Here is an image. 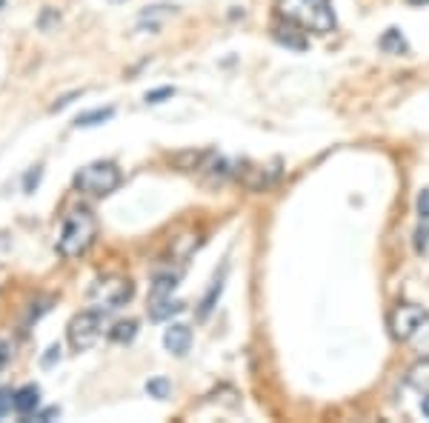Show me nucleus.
<instances>
[{
    "label": "nucleus",
    "instance_id": "obj_1",
    "mask_svg": "<svg viewBox=\"0 0 429 423\" xmlns=\"http://www.w3.org/2000/svg\"><path fill=\"white\" fill-rule=\"evenodd\" d=\"M275 9L280 15V21L292 23L304 32L329 35L335 29L332 0H278Z\"/></svg>",
    "mask_w": 429,
    "mask_h": 423
},
{
    "label": "nucleus",
    "instance_id": "obj_2",
    "mask_svg": "<svg viewBox=\"0 0 429 423\" xmlns=\"http://www.w3.org/2000/svg\"><path fill=\"white\" fill-rule=\"evenodd\" d=\"M98 235V221L89 209H72L69 215L63 218L60 235H57V255L72 260V257H81Z\"/></svg>",
    "mask_w": 429,
    "mask_h": 423
},
{
    "label": "nucleus",
    "instance_id": "obj_3",
    "mask_svg": "<svg viewBox=\"0 0 429 423\" xmlns=\"http://www.w3.org/2000/svg\"><path fill=\"white\" fill-rule=\"evenodd\" d=\"M392 332L401 343L429 349V312L415 303H401L392 312Z\"/></svg>",
    "mask_w": 429,
    "mask_h": 423
},
{
    "label": "nucleus",
    "instance_id": "obj_4",
    "mask_svg": "<svg viewBox=\"0 0 429 423\" xmlns=\"http://www.w3.org/2000/svg\"><path fill=\"white\" fill-rule=\"evenodd\" d=\"M120 169L109 161H98V163H89L84 166L78 175H75V189L89 195V197H103V195H112L118 186H120Z\"/></svg>",
    "mask_w": 429,
    "mask_h": 423
},
{
    "label": "nucleus",
    "instance_id": "obj_5",
    "mask_svg": "<svg viewBox=\"0 0 429 423\" xmlns=\"http://www.w3.org/2000/svg\"><path fill=\"white\" fill-rule=\"evenodd\" d=\"M103 315L106 312H101V309H86V312H81V315H75L69 320V343H72V349L86 352V349H92L101 340Z\"/></svg>",
    "mask_w": 429,
    "mask_h": 423
},
{
    "label": "nucleus",
    "instance_id": "obj_6",
    "mask_svg": "<svg viewBox=\"0 0 429 423\" xmlns=\"http://www.w3.org/2000/svg\"><path fill=\"white\" fill-rule=\"evenodd\" d=\"M132 295H135V286L126 277H106L92 286V301H95V309H101V312H115V309L126 306Z\"/></svg>",
    "mask_w": 429,
    "mask_h": 423
},
{
    "label": "nucleus",
    "instance_id": "obj_7",
    "mask_svg": "<svg viewBox=\"0 0 429 423\" xmlns=\"http://www.w3.org/2000/svg\"><path fill=\"white\" fill-rule=\"evenodd\" d=\"M164 346L172 352V355H186L189 346H192V329L186 323H172L166 332H164Z\"/></svg>",
    "mask_w": 429,
    "mask_h": 423
},
{
    "label": "nucleus",
    "instance_id": "obj_8",
    "mask_svg": "<svg viewBox=\"0 0 429 423\" xmlns=\"http://www.w3.org/2000/svg\"><path fill=\"white\" fill-rule=\"evenodd\" d=\"M38 406H40V386L38 383H26L23 389L15 392V412L18 415L29 417V415H35Z\"/></svg>",
    "mask_w": 429,
    "mask_h": 423
},
{
    "label": "nucleus",
    "instance_id": "obj_9",
    "mask_svg": "<svg viewBox=\"0 0 429 423\" xmlns=\"http://www.w3.org/2000/svg\"><path fill=\"white\" fill-rule=\"evenodd\" d=\"M227 272H229V266L224 263L221 266V272L214 274V280H212V286H209V292L203 295V301H200V318H209V312L214 309V303H218V298H221V292H224V280H227Z\"/></svg>",
    "mask_w": 429,
    "mask_h": 423
},
{
    "label": "nucleus",
    "instance_id": "obj_10",
    "mask_svg": "<svg viewBox=\"0 0 429 423\" xmlns=\"http://www.w3.org/2000/svg\"><path fill=\"white\" fill-rule=\"evenodd\" d=\"M178 286V274H158L155 284L149 289V303H164V301H172V292Z\"/></svg>",
    "mask_w": 429,
    "mask_h": 423
},
{
    "label": "nucleus",
    "instance_id": "obj_11",
    "mask_svg": "<svg viewBox=\"0 0 429 423\" xmlns=\"http://www.w3.org/2000/svg\"><path fill=\"white\" fill-rule=\"evenodd\" d=\"M406 383L412 389H418L421 395H429V358H423L421 364H415L409 372H406Z\"/></svg>",
    "mask_w": 429,
    "mask_h": 423
},
{
    "label": "nucleus",
    "instance_id": "obj_12",
    "mask_svg": "<svg viewBox=\"0 0 429 423\" xmlns=\"http://www.w3.org/2000/svg\"><path fill=\"white\" fill-rule=\"evenodd\" d=\"M112 115H115V109H112V106H106V109H92V112H84V115H78V120H75V126H78V129H89V126H101V123H106V120H112Z\"/></svg>",
    "mask_w": 429,
    "mask_h": 423
},
{
    "label": "nucleus",
    "instance_id": "obj_13",
    "mask_svg": "<svg viewBox=\"0 0 429 423\" xmlns=\"http://www.w3.org/2000/svg\"><path fill=\"white\" fill-rule=\"evenodd\" d=\"M381 49H384V52H392V54H404L409 46H406V40H404V35H401L398 29H387L384 37H381Z\"/></svg>",
    "mask_w": 429,
    "mask_h": 423
},
{
    "label": "nucleus",
    "instance_id": "obj_14",
    "mask_svg": "<svg viewBox=\"0 0 429 423\" xmlns=\"http://www.w3.org/2000/svg\"><path fill=\"white\" fill-rule=\"evenodd\" d=\"M183 306L181 303H172V301H164V303H149V318L152 320H166L169 315L181 312Z\"/></svg>",
    "mask_w": 429,
    "mask_h": 423
},
{
    "label": "nucleus",
    "instance_id": "obj_15",
    "mask_svg": "<svg viewBox=\"0 0 429 423\" xmlns=\"http://www.w3.org/2000/svg\"><path fill=\"white\" fill-rule=\"evenodd\" d=\"M135 335H137V323H135V320L118 323V326L112 329V340H118V343H129Z\"/></svg>",
    "mask_w": 429,
    "mask_h": 423
},
{
    "label": "nucleus",
    "instance_id": "obj_16",
    "mask_svg": "<svg viewBox=\"0 0 429 423\" xmlns=\"http://www.w3.org/2000/svg\"><path fill=\"white\" fill-rule=\"evenodd\" d=\"M12 355H15V340L9 335H0V375H4V369L9 366Z\"/></svg>",
    "mask_w": 429,
    "mask_h": 423
},
{
    "label": "nucleus",
    "instance_id": "obj_17",
    "mask_svg": "<svg viewBox=\"0 0 429 423\" xmlns=\"http://www.w3.org/2000/svg\"><path fill=\"white\" fill-rule=\"evenodd\" d=\"M147 392H149L152 398L164 400V398H169V392H172V383H169L166 378H152V381L147 383Z\"/></svg>",
    "mask_w": 429,
    "mask_h": 423
},
{
    "label": "nucleus",
    "instance_id": "obj_18",
    "mask_svg": "<svg viewBox=\"0 0 429 423\" xmlns=\"http://www.w3.org/2000/svg\"><path fill=\"white\" fill-rule=\"evenodd\" d=\"M415 249H418V255H423V252L429 249V224H426V221H421V224H418V232H415Z\"/></svg>",
    "mask_w": 429,
    "mask_h": 423
},
{
    "label": "nucleus",
    "instance_id": "obj_19",
    "mask_svg": "<svg viewBox=\"0 0 429 423\" xmlns=\"http://www.w3.org/2000/svg\"><path fill=\"white\" fill-rule=\"evenodd\" d=\"M40 178H43V169H40V166H35V169H29V172H26V178H23V192H26V195H32V192L38 189V183H40Z\"/></svg>",
    "mask_w": 429,
    "mask_h": 423
},
{
    "label": "nucleus",
    "instance_id": "obj_20",
    "mask_svg": "<svg viewBox=\"0 0 429 423\" xmlns=\"http://www.w3.org/2000/svg\"><path fill=\"white\" fill-rule=\"evenodd\" d=\"M15 409V392L12 389H0V417H6Z\"/></svg>",
    "mask_w": 429,
    "mask_h": 423
},
{
    "label": "nucleus",
    "instance_id": "obj_21",
    "mask_svg": "<svg viewBox=\"0 0 429 423\" xmlns=\"http://www.w3.org/2000/svg\"><path fill=\"white\" fill-rule=\"evenodd\" d=\"M57 361H60V343H52V346L46 349V355H43L40 366H43V369H52Z\"/></svg>",
    "mask_w": 429,
    "mask_h": 423
},
{
    "label": "nucleus",
    "instance_id": "obj_22",
    "mask_svg": "<svg viewBox=\"0 0 429 423\" xmlns=\"http://www.w3.org/2000/svg\"><path fill=\"white\" fill-rule=\"evenodd\" d=\"M175 89L172 86H164V89H155V92H147V103H164L166 98H172Z\"/></svg>",
    "mask_w": 429,
    "mask_h": 423
},
{
    "label": "nucleus",
    "instance_id": "obj_23",
    "mask_svg": "<svg viewBox=\"0 0 429 423\" xmlns=\"http://www.w3.org/2000/svg\"><path fill=\"white\" fill-rule=\"evenodd\" d=\"M418 215H421V221L429 224V189H421V195H418Z\"/></svg>",
    "mask_w": 429,
    "mask_h": 423
},
{
    "label": "nucleus",
    "instance_id": "obj_24",
    "mask_svg": "<svg viewBox=\"0 0 429 423\" xmlns=\"http://www.w3.org/2000/svg\"><path fill=\"white\" fill-rule=\"evenodd\" d=\"M421 412L429 417V395H423V400H421Z\"/></svg>",
    "mask_w": 429,
    "mask_h": 423
},
{
    "label": "nucleus",
    "instance_id": "obj_25",
    "mask_svg": "<svg viewBox=\"0 0 429 423\" xmlns=\"http://www.w3.org/2000/svg\"><path fill=\"white\" fill-rule=\"evenodd\" d=\"M412 4H429V0H412Z\"/></svg>",
    "mask_w": 429,
    "mask_h": 423
},
{
    "label": "nucleus",
    "instance_id": "obj_26",
    "mask_svg": "<svg viewBox=\"0 0 429 423\" xmlns=\"http://www.w3.org/2000/svg\"><path fill=\"white\" fill-rule=\"evenodd\" d=\"M0 9H4V0H0Z\"/></svg>",
    "mask_w": 429,
    "mask_h": 423
}]
</instances>
